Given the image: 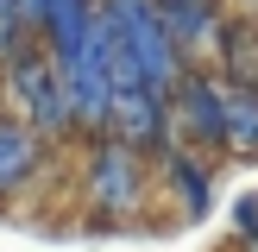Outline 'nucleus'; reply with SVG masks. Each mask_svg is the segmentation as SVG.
I'll list each match as a JSON object with an SVG mask.
<instances>
[{"instance_id": "obj_1", "label": "nucleus", "mask_w": 258, "mask_h": 252, "mask_svg": "<svg viewBox=\"0 0 258 252\" xmlns=\"http://www.w3.org/2000/svg\"><path fill=\"white\" fill-rule=\"evenodd\" d=\"M101 19L113 25V38H120L126 50H133V63H139V76H145V88L170 101V88L183 82L189 57L176 50V38H170V25H164L158 0H101Z\"/></svg>"}, {"instance_id": "obj_3", "label": "nucleus", "mask_w": 258, "mask_h": 252, "mask_svg": "<svg viewBox=\"0 0 258 252\" xmlns=\"http://www.w3.org/2000/svg\"><path fill=\"white\" fill-rule=\"evenodd\" d=\"M7 88H13V101H19V120L32 126V133H44V139L70 133V101H63V76H57V63H50V50H44V44L7 63Z\"/></svg>"}, {"instance_id": "obj_10", "label": "nucleus", "mask_w": 258, "mask_h": 252, "mask_svg": "<svg viewBox=\"0 0 258 252\" xmlns=\"http://www.w3.org/2000/svg\"><path fill=\"white\" fill-rule=\"evenodd\" d=\"M233 233L246 239V246L258 239V196H239V202H233Z\"/></svg>"}, {"instance_id": "obj_5", "label": "nucleus", "mask_w": 258, "mask_h": 252, "mask_svg": "<svg viewBox=\"0 0 258 252\" xmlns=\"http://www.w3.org/2000/svg\"><path fill=\"white\" fill-rule=\"evenodd\" d=\"M107 139H120V145L145 151V158L170 151V145H176V126H170V101H164V95H151V88L113 95V120H107Z\"/></svg>"}, {"instance_id": "obj_7", "label": "nucleus", "mask_w": 258, "mask_h": 252, "mask_svg": "<svg viewBox=\"0 0 258 252\" xmlns=\"http://www.w3.org/2000/svg\"><path fill=\"white\" fill-rule=\"evenodd\" d=\"M38 164H44V133H32L19 113H0V196L25 189Z\"/></svg>"}, {"instance_id": "obj_11", "label": "nucleus", "mask_w": 258, "mask_h": 252, "mask_svg": "<svg viewBox=\"0 0 258 252\" xmlns=\"http://www.w3.org/2000/svg\"><path fill=\"white\" fill-rule=\"evenodd\" d=\"M158 7H183V0H158Z\"/></svg>"}, {"instance_id": "obj_6", "label": "nucleus", "mask_w": 258, "mask_h": 252, "mask_svg": "<svg viewBox=\"0 0 258 252\" xmlns=\"http://www.w3.org/2000/svg\"><path fill=\"white\" fill-rule=\"evenodd\" d=\"M158 164H164V183H170V196L183 202V214H189V221H202V214L214 208V170H208V164H202L189 145L158 151Z\"/></svg>"}, {"instance_id": "obj_2", "label": "nucleus", "mask_w": 258, "mask_h": 252, "mask_svg": "<svg viewBox=\"0 0 258 252\" xmlns=\"http://www.w3.org/2000/svg\"><path fill=\"white\" fill-rule=\"evenodd\" d=\"M82 189L101 208L95 227H120L126 214L145 202V151L120 145V139H88V176H82Z\"/></svg>"}, {"instance_id": "obj_9", "label": "nucleus", "mask_w": 258, "mask_h": 252, "mask_svg": "<svg viewBox=\"0 0 258 252\" xmlns=\"http://www.w3.org/2000/svg\"><path fill=\"white\" fill-rule=\"evenodd\" d=\"M221 82L227 88H258V25H221Z\"/></svg>"}, {"instance_id": "obj_4", "label": "nucleus", "mask_w": 258, "mask_h": 252, "mask_svg": "<svg viewBox=\"0 0 258 252\" xmlns=\"http://www.w3.org/2000/svg\"><path fill=\"white\" fill-rule=\"evenodd\" d=\"M170 126H176V145L221 151V76L183 70V82L170 88Z\"/></svg>"}, {"instance_id": "obj_8", "label": "nucleus", "mask_w": 258, "mask_h": 252, "mask_svg": "<svg viewBox=\"0 0 258 252\" xmlns=\"http://www.w3.org/2000/svg\"><path fill=\"white\" fill-rule=\"evenodd\" d=\"M221 151L258 158V88H227L221 82Z\"/></svg>"}]
</instances>
